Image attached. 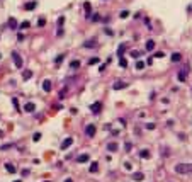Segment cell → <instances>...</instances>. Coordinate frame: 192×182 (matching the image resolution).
<instances>
[{"instance_id": "1", "label": "cell", "mask_w": 192, "mask_h": 182, "mask_svg": "<svg viewBox=\"0 0 192 182\" xmlns=\"http://www.w3.org/2000/svg\"><path fill=\"white\" fill-rule=\"evenodd\" d=\"M191 170H192L191 163H179V165H175L177 174H191Z\"/></svg>"}, {"instance_id": "2", "label": "cell", "mask_w": 192, "mask_h": 182, "mask_svg": "<svg viewBox=\"0 0 192 182\" xmlns=\"http://www.w3.org/2000/svg\"><path fill=\"white\" fill-rule=\"evenodd\" d=\"M12 58H14V65H16L17 68H22V58L21 55L17 51H12Z\"/></svg>"}, {"instance_id": "3", "label": "cell", "mask_w": 192, "mask_h": 182, "mask_svg": "<svg viewBox=\"0 0 192 182\" xmlns=\"http://www.w3.org/2000/svg\"><path fill=\"white\" fill-rule=\"evenodd\" d=\"M90 109H92L93 114H100V111H102V104H100V102H93V104L90 106Z\"/></svg>"}, {"instance_id": "4", "label": "cell", "mask_w": 192, "mask_h": 182, "mask_svg": "<svg viewBox=\"0 0 192 182\" xmlns=\"http://www.w3.org/2000/svg\"><path fill=\"white\" fill-rule=\"evenodd\" d=\"M95 131H97V128H95V126H93V124H88L87 128H85V135L92 138V136L95 135Z\"/></svg>"}, {"instance_id": "5", "label": "cell", "mask_w": 192, "mask_h": 182, "mask_svg": "<svg viewBox=\"0 0 192 182\" xmlns=\"http://www.w3.org/2000/svg\"><path fill=\"white\" fill-rule=\"evenodd\" d=\"M72 143H73V138H65V141L60 145V148H61V150H66V148L72 146Z\"/></svg>"}, {"instance_id": "6", "label": "cell", "mask_w": 192, "mask_h": 182, "mask_svg": "<svg viewBox=\"0 0 192 182\" xmlns=\"http://www.w3.org/2000/svg\"><path fill=\"white\" fill-rule=\"evenodd\" d=\"M112 87H114V90H121V88H126V87H128V83L117 80V82H114V85H112Z\"/></svg>"}, {"instance_id": "7", "label": "cell", "mask_w": 192, "mask_h": 182, "mask_svg": "<svg viewBox=\"0 0 192 182\" xmlns=\"http://www.w3.org/2000/svg\"><path fill=\"white\" fill-rule=\"evenodd\" d=\"M51 80H49V78H46V80H44V82H43V88H44V92H51Z\"/></svg>"}, {"instance_id": "8", "label": "cell", "mask_w": 192, "mask_h": 182, "mask_svg": "<svg viewBox=\"0 0 192 182\" xmlns=\"http://www.w3.org/2000/svg\"><path fill=\"white\" fill-rule=\"evenodd\" d=\"M95 44H97V39L93 37V39H88V41L83 43V48H95Z\"/></svg>"}, {"instance_id": "9", "label": "cell", "mask_w": 192, "mask_h": 182, "mask_svg": "<svg viewBox=\"0 0 192 182\" xmlns=\"http://www.w3.org/2000/svg\"><path fill=\"white\" fill-rule=\"evenodd\" d=\"M24 111H26V112H34V111H36V106L32 104V102H27V104H24Z\"/></svg>"}, {"instance_id": "10", "label": "cell", "mask_w": 192, "mask_h": 182, "mask_svg": "<svg viewBox=\"0 0 192 182\" xmlns=\"http://www.w3.org/2000/svg\"><path fill=\"white\" fill-rule=\"evenodd\" d=\"M143 179H145V174H143V172H134V174H133V181L140 182V181H143Z\"/></svg>"}, {"instance_id": "11", "label": "cell", "mask_w": 192, "mask_h": 182, "mask_svg": "<svg viewBox=\"0 0 192 182\" xmlns=\"http://www.w3.org/2000/svg\"><path fill=\"white\" fill-rule=\"evenodd\" d=\"M36 2H27L26 5H24V10H34V9H36Z\"/></svg>"}, {"instance_id": "12", "label": "cell", "mask_w": 192, "mask_h": 182, "mask_svg": "<svg viewBox=\"0 0 192 182\" xmlns=\"http://www.w3.org/2000/svg\"><path fill=\"white\" fill-rule=\"evenodd\" d=\"M155 49V41L153 39H148L146 41V51H153Z\"/></svg>"}, {"instance_id": "13", "label": "cell", "mask_w": 192, "mask_h": 182, "mask_svg": "<svg viewBox=\"0 0 192 182\" xmlns=\"http://www.w3.org/2000/svg\"><path fill=\"white\" fill-rule=\"evenodd\" d=\"M88 158H90V157H88L87 153H83V155L77 157V162H78V163H85V162H88Z\"/></svg>"}, {"instance_id": "14", "label": "cell", "mask_w": 192, "mask_h": 182, "mask_svg": "<svg viewBox=\"0 0 192 182\" xmlns=\"http://www.w3.org/2000/svg\"><path fill=\"white\" fill-rule=\"evenodd\" d=\"M83 7H85V14H87V17H90V16H92V14H90V10H92L90 2H85V4H83Z\"/></svg>"}, {"instance_id": "15", "label": "cell", "mask_w": 192, "mask_h": 182, "mask_svg": "<svg viewBox=\"0 0 192 182\" xmlns=\"http://www.w3.org/2000/svg\"><path fill=\"white\" fill-rule=\"evenodd\" d=\"M185 70H189V67H185L184 70L179 72V80H180V82H185Z\"/></svg>"}, {"instance_id": "16", "label": "cell", "mask_w": 192, "mask_h": 182, "mask_svg": "<svg viewBox=\"0 0 192 182\" xmlns=\"http://www.w3.org/2000/svg\"><path fill=\"white\" fill-rule=\"evenodd\" d=\"M182 60V55L180 53H173V55H172V61L173 63H179Z\"/></svg>"}, {"instance_id": "17", "label": "cell", "mask_w": 192, "mask_h": 182, "mask_svg": "<svg viewBox=\"0 0 192 182\" xmlns=\"http://www.w3.org/2000/svg\"><path fill=\"white\" fill-rule=\"evenodd\" d=\"M107 150H109V151H116V150H117V143L111 141L109 145H107Z\"/></svg>"}, {"instance_id": "18", "label": "cell", "mask_w": 192, "mask_h": 182, "mask_svg": "<svg viewBox=\"0 0 192 182\" xmlns=\"http://www.w3.org/2000/svg\"><path fill=\"white\" fill-rule=\"evenodd\" d=\"M140 157H141V158H146V160H148V158H150V151H148V150H141L140 151Z\"/></svg>"}, {"instance_id": "19", "label": "cell", "mask_w": 192, "mask_h": 182, "mask_svg": "<svg viewBox=\"0 0 192 182\" xmlns=\"http://www.w3.org/2000/svg\"><path fill=\"white\" fill-rule=\"evenodd\" d=\"M9 27H10V29H16V27H17V21L14 19V17L9 19Z\"/></svg>"}, {"instance_id": "20", "label": "cell", "mask_w": 192, "mask_h": 182, "mask_svg": "<svg viewBox=\"0 0 192 182\" xmlns=\"http://www.w3.org/2000/svg\"><path fill=\"white\" fill-rule=\"evenodd\" d=\"M88 170H90V172H97V170H99V163H97V162H92Z\"/></svg>"}, {"instance_id": "21", "label": "cell", "mask_w": 192, "mask_h": 182, "mask_svg": "<svg viewBox=\"0 0 192 182\" xmlns=\"http://www.w3.org/2000/svg\"><path fill=\"white\" fill-rule=\"evenodd\" d=\"M31 77H32V72H31V70H26V72L22 73V78H24V80H29Z\"/></svg>"}, {"instance_id": "22", "label": "cell", "mask_w": 192, "mask_h": 182, "mask_svg": "<svg viewBox=\"0 0 192 182\" xmlns=\"http://www.w3.org/2000/svg\"><path fill=\"white\" fill-rule=\"evenodd\" d=\"M124 51H126V44H121L119 46V49H117V56H123V55H124Z\"/></svg>"}, {"instance_id": "23", "label": "cell", "mask_w": 192, "mask_h": 182, "mask_svg": "<svg viewBox=\"0 0 192 182\" xmlns=\"http://www.w3.org/2000/svg\"><path fill=\"white\" fill-rule=\"evenodd\" d=\"M5 169H7V172H10V174L16 172V167L12 165V163H5Z\"/></svg>"}, {"instance_id": "24", "label": "cell", "mask_w": 192, "mask_h": 182, "mask_svg": "<svg viewBox=\"0 0 192 182\" xmlns=\"http://www.w3.org/2000/svg\"><path fill=\"white\" fill-rule=\"evenodd\" d=\"M97 63H99V58H97V56H93V58L88 60V65H90V67H92V65H97Z\"/></svg>"}, {"instance_id": "25", "label": "cell", "mask_w": 192, "mask_h": 182, "mask_svg": "<svg viewBox=\"0 0 192 182\" xmlns=\"http://www.w3.org/2000/svg\"><path fill=\"white\" fill-rule=\"evenodd\" d=\"M119 65H121V68H126V67H128V61L124 60V56L119 58Z\"/></svg>"}, {"instance_id": "26", "label": "cell", "mask_w": 192, "mask_h": 182, "mask_svg": "<svg viewBox=\"0 0 192 182\" xmlns=\"http://www.w3.org/2000/svg\"><path fill=\"white\" fill-rule=\"evenodd\" d=\"M143 68H145V61H136V70H143Z\"/></svg>"}, {"instance_id": "27", "label": "cell", "mask_w": 192, "mask_h": 182, "mask_svg": "<svg viewBox=\"0 0 192 182\" xmlns=\"http://www.w3.org/2000/svg\"><path fill=\"white\" fill-rule=\"evenodd\" d=\"M88 19H90V21H92V22H97V21H99V19H100V17H99V14H93V16H90V17H88Z\"/></svg>"}, {"instance_id": "28", "label": "cell", "mask_w": 192, "mask_h": 182, "mask_svg": "<svg viewBox=\"0 0 192 182\" xmlns=\"http://www.w3.org/2000/svg\"><path fill=\"white\" fill-rule=\"evenodd\" d=\"M70 67H72V68H78V67H80V61H77V60H75V61L70 63Z\"/></svg>"}, {"instance_id": "29", "label": "cell", "mask_w": 192, "mask_h": 182, "mask_svg": "<svg viewBox=\"0 0 192 182\" xmlns=\"http://www.w3.org/2000/svg\"><path fill=\"white\" fill-rule=\"evenodd\" d=\"M131 56H133V58H140L141 56V51H131Z\"/></svg>"}, {"instance_id": "30", "label": "cell", "mask_w": 192, "mask_h": 182, "mask_svg": "<svg viewBox=\"0 0 192 182\" xmlns=\"http://www.w3.org/2000/svg\"><path fill=\"white\" fill-rule=\"evenodd\" d=\"M63 58H65L63 55H58V56H56V60H55V61H56V65H60V63L63 61Z\"/></svg>"}, {"instance_id": "31", "label": "cell", "mask_w": 192, "mask_h": 182, "mask_svg": "<svg viewBox=\"0 0 192 182\" xmlns=\"http://www.w3.org/2000/svg\"><path fill=\"white\" fill-rule=\"evenodd\" d=\"M104 32L107 34V36H112V34H114V31H112V29H109V27H105V29H104Z\"/></svg>"}, {"instance_id": "32", "label": "cell", "mask_w": 192, "mask_h": 182, "mask_svg": "<svg viewBox=\"0 0 192 182\" xmlns=\"http://www.w3.org/2000/svg\"><path fill=\"white\" fill-rule=\"evenodd\" d=\"M32 140H34V141H39V140H41V133H34Z\"/></svg>"}, {"instance_id": "33", "label": "cell", "mask_w": 192, "mask_h": 182, "mask_svg": "<svg viewBox=\"0 0 192 182\" xmlns=\"http://www.w3.org/2000/svg\"><path fill=\"white\" fill-rule=\"evenodd\" d=\"M155 128H156V126L153 124V123H148V124H146V130H150V131H151V130H155Z\"/></svg>"}, {"instance_id": "34", "label": "cell", "mask_w": 192, "mask_h": 182, "mask_svg": "<svg viewBox=\"0 0 192 182\" xmlns=\"http://www.w3.org/2000/svg\"><path fill=\"white\" fill-rule=\"evenodd\" d=\"M12 104H14V107L19 111V102H17V99H12Z\"/></svg>"}, {"instance_id": "35", "label": "cell", "mask_w": 192, "mask_h": 182, "mask_svg": "<svg viewBox=\"0 0 192 182\" xmlns=\"http://www.w3.org/2000/svg\"><path fill=\"white\" fill-rule=\"evenodd\" d=\"M163 56H165V53H163V51H158L155 55V58H163Z\"/></svg>"}, {"instance_id": "36", "label": "cell", "mask_w": 192, "mask_h": 182, "mask_svg": "<svg viewBox=\"0 0 192 182\" xmlns=\"http://www.w3.org/2000/svg\"><path fill=\"white\" fill-rule=\"evenodd\" d=\"M63 22H65V17H60V19H58V26L61 27V26H63Z\"/></svg>"}, {"instance_id": "37", "label": "cell", "mask_w": 192, "mask_h": 182, "mask_svg": "<svg viewBox=\"0 0 192 182\" xmlns=\"http://www.w3.org/2000/svg\"><path fill=\"white\" fill-rule=\"evenodd\" d=\"M128 16H129V12H128V10H123V12H121V17H123V19H124V17H128Z\"/></svg>"}, {"instance_id": "38", "label": "cell", "mask_w": 192, "mask_h": 182, "mask_svg": "<svg viewBox=\"0 0 192 182\" xmlns=\"http://www.w3.org/2000/svg\"><path fill=\"white\" fill-rule=\"evenodd\" d=\"M124 150H126V151L131 150V143H126V145H124Z\"/></svg>"}, {"instance_id": "39", "label": "cell", "mask_w": 192, "mask_h": 182, "mask_svg": "<svg viewBox=\"0 0 192 182\" xmlns=\"http://www.w3.org/2000/svg\"><path fill=\"white\" fill-rule=\"evenodd\" d=\"M37 24H39V26H44V24H46V21H44V19H39V22H37Z\"/></svg>"}, {"instance_id": "40", "label": "cell", "mask_w": 192, "mask_h": 182, "mask_svg": "<svg viewBox=\"0 0 192 182\" xmlns=\"http://www.w3.org/2000/svg\"><path fill=\"white\" fill-rule=\"evenodd\" d=\"M21 27H22V29H24V27H29V22H22V24H21Z\"/></svg>"}, {"instance_id": "41", "label": "cell", "mask_w": 192, "mask_h": 182, "mask_svg": "<svg viewBox=\"0 0 192 182\" xmlns=\"http://www.w3.org/2000/svg\"><path fill=\"white\" fill-rule=\"evenodd\" d=\"M124 167L128 169V170H131V163H129V162H126V163H124Z\"/></svg>"}, {"instance_id": "42", "label": "cell", "mask_w": 192, "mask_h": 182, "mask_svg": "<svg viewBox=\"0 0 192 182\" xmlns=\"http://www.w3.org/2000/svg\"><path fill=\"white\" fill-rule=\"evenodd\" d=\"M65 182H73V181L70 179V177H68V179H65Z\"/></svg>"}, {"instance_id": "43", "label": "cell", "mask_w": 192, "mask_h": 182, "mask_svg": "<svg viewBox=\"0 0 192 182\" xmlns=\"http://www.w3.org/2000/svg\"><path fill=\"white\" fill-rule=\"evenodd\" d=\"M2 136H4V133H2V131H0V138H2Z\"/></svg>"}, {"instance_id": "44", "label": "cell", "mask_w": 192, "mask_h": 182, "mask_svg": "<svg viewBox=\"0 0 192 182\" xmlns=\"http://www.w3.org/2000/svg\"><path fill=\"white\" fill-rule=\"evenodd\" d=\"M14 182H21V181H14Z\"/></svg>"}, {"instance_id": "45", "label": "cell", "mask_w": 192, "mask_h": 182, "mask_svg": "<svg viewBox=\"0 0 192 182\" xmlns=\"http://www.w3.org/2000/svg\"><path fill=\"white\" fill-rule=\"evenodd\" d=\"M44 182H49V181H44Z\"/></svg>"}, {"instance_id": "46", "label": "cell", "mask_w": 192, "mask_h": 182, "mask_svg": "<svg viewBox=\"0 0 192 182\" xmlns=\"http://www.w3.org/2000/svg\"><path fill=\"white\" fill-rule=\"evenodd\" d=\"M0 58H2V55H0Z\"/></svg>"}]
</instances>
